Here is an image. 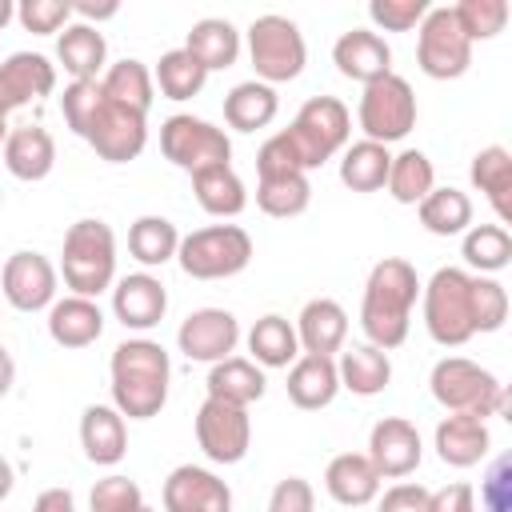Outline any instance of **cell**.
Instances as JSON below:
<instances>
[{
    "mask_svg": "<svg viewBox=\"0 0 512 512\" xmlns=\"http://www.w3.org/2000/svg\"><path fill=\"white\" fill-rule=\"evenodd\" d=\"M376 512H432V492L424 484H392L384 496H380V508Z\"/></svg>",
    "mask_w": 512,
    "mask_h": 512,
    "instance_id": "db71d44e",
    "label": "cell"
},
{
    "mask_svg": "<svg viewBox=\"0 0 512 512\" xmlns=\"http://www.w3.org/2000/svg\"><path fill=\"white\" fill-rule=\"evenodd\" d=\"M164 512H232V488L200 464H180L164 480Z\"/></svg>",
    "mask_w": 512,
    "mask_h": 512,
    "instance_id": "e0dca14e",
    "label": "cell"
},
{
    "mask_svg": "<svg viewBox=\"0 0 512 512\" xmlns=\"http://www.w3.org/2000/svg\"><path fill=\"white\" fill-rule=\"evenodd\" d=\"M416 64L432 80H456L472 64V40L464 36L452 8H428L416 36Z\"/></svg>",
    "mask_w": 512,
    "mask_h": 512,
    "instance_id": "30bf717a",
    "label": "cell"
},
{
    "mask_svg": "<svg viewBox=\"0 0 512 512\" xmlns=\"http://www.w3.org/2000/svg\"><path fill=\"white\" fill-rule=\"evenodd\" d=\"M480 512H512V456H496L480 480Z\"/></svg>",
    "mask_w": 512,
    "mask_h": 512,
    "instance_id": "f907efd6",
    "label": "cell"
},
{
    "mask_svg": "<svg viewBox=\"0 0 512 512\" xmlns=\"http://www.w3.org/2000/svg\"><path fill=\"white\" fill-rule=\"evenodd\" d=\"M84 140L92 144V152H96L100 160H108V164H128V160H136V156L144 152V144H148V116H140V112H132V108H120V104H112V100L104 96V104H100V112H96V120H92V128H88Z\"/></svg>",
    "mask_w": 512,
    "mask_h": 512,
    "instance_id": "4fadbf2b",
    "label": "cell"
},
{
    "mask_svg": "<svg viewBox=\"0 0 512 512\" xmlns=\"http://www.w3.org/2000/svg\"><path fill=\"white\" fill-rule=\"evenodd\" d=\"M184 52H192L200 60L204 72H220V68H232L236 56H240V32L232 20H220V16H204L188 28V40H184Z\"/></svg>",
    "mask_w": 512,
    "mask_h": 512,
    "instance_id": "1f68e13d",
    "label": "cell"
},
{
    "mask_svg": "<svg viewBox=\"0 0 512 512\" xmlns=\"http://www.w3.org/2000/svg\"><path fill=\"white\" fill-rule=\"evenodd\" d=\"M104 332V312L96 300L88 296H64V300H52L48 308V336L60 344V348H88L96 344Z\"/></svg>",
    "mask_w": 512,
    "mask_h": 512,
    "instance_id": "4316f807",
    "label": "cell"
},
{
    "mask_svg": "<svg viewBox=\"0 0 512 512\" xmlns=\"http://www.w3.org/2000/svg\"><path fill=\"white\" fill-rule=\"evenodd\" d=\"M424 328L440 348H460L476 336L472 320V276L464 268H436L428 284H420Z\"/></svg>",
    "mask_w": 512,
    "mask_h": 512,
    "instance_id": "5b68a950",
    "label": "cell"
},
{
    "mask_svg": "<svg viewBox=\"0 0 512 512\" xmlns=\"http://www.w3.org/2000/svg\"><path fill=\"white\" fill-rule=\"evenodd\" d=\"M432 448H436V456H440L448 468H472V464H480V460L488 456L492 436H488V424H484L480 416L448 412V416L436 424Z\"/></svg>",
    "mask_w": 512,
    "mask_h": 512,
    "instance_id": "44dd1931",
    "label": "cell"
},
{
    "mask_svg": "<svg viewBox=\"0 0 512 512\" xmlns=\"http://www.w3.org/2000/svg\"><path fill=\"white\" fill-rule=\"evenodd\" d=\"M336 376H340V388H348L352 396H380L392 380V360L376 344H352V348H340Z\"/></svg>",
    "mask_w": 512,
    "mask_h": 512,
    "instance_id": "83f0119b",
    "label": "cell"
},
{
    "mask_svg": "<svg viewBox=\"0 0 512 512\" xmlns=\"http://www.w3.org/2000/svg\"><path fill=\"white\" fill-rule=\"evenodd\" d=\"M176 344L188 360H200V364H216V360H228L240 344V324L228 308H196L184 316L180 332H176Z\"/></svg>",
    "mask_w": 512,
    "mask_h": 512,
    "instance_id": "9a60e30c",
    "label": "cell"
},
{
    "mask_svg": "<svg viewBox=\"0 0 512 512\" xmlns=\"http://www.w3.org/2000/svg\"><path fill=\"white\" fill-rule=\"evenodd\" d=\"M208 396L212 400H224V404H236V408H248L264 396L268 380H264V368L244 360V356H228V360H216L208 380H204Z\"/></svg>",
    "mask_w": 512,
    "mask_h": 512,
    "instance_id": "f546056e",
    "label": "cell"
},
{
    "mask_svg": "<svg viewBox=\"0 0 512 512\" xmlns=\"http://www.w3.org/2000/svg\"><path fill=\"white\" fill-rule=\"evenodd\" d=\"M12 380H16V364H12V352L0 344V396H8Z\"/></svg>",
    "mask_w": 512,
    "mask_h": 512,
    "instance_id": "680465c9",
    "label": "cell"
},
{
    "mask_svg": "<svg viewBox=\"0 0 512 512\" xmlns=\"http://www.w3.org/2000/svg\"><path fill=\"white\" fill-rule=\"evenodd\" d=\"M88 504H92V512H140L144 508V492L128 476H104V480H96Z\"/></svg>",
    "mask_w": 512,
    "mask_h": 512,
    "instance_id": "7dc6e473",
    "label": "cell"
},
{
    "mask_svg": "<svg viewBox=\"0 0 512 512\" xmlns=\"http://www.w3.org/2000/svg\"><path fill=\"white\" fill-rule=\"evenodd\" d=\"M120 12L116 0H104V4H92V0H80L72 4V16H80V24H92V20H112Z\"/></svg>",
    "mask_w": 512,
    "mask_h": 512,
    "instance_id": "6f0895ef",
    "label": "cell"
},
{
    "mask_svg": "<svg viewBox=\"0 0 512 512\" xmlns=\"http://www.w3.org/2000/svg\"><path fill=\"white\" fill-rule=\"evenodd\" d=\"M8 20H16V4L12 0H0V28H8Z\"/></svg>",
    "mask_w": 512,
    "mask_h": 512,
    "instance_id": "94428289",
    "label": "cell"
},
{
    "mask_svg": "<svg viewBox=\"0 0 512 512\" xmlns=\"http://www.w3.org/2000/svg\"><path fill=\"white\" fill-rule=\"evenodd\" d=\"M140 512H152V508H148V504H144V508H140Z\"/></svg>",
    "mask_w": 512,
    "mask_h": 512,
    "instance_id": "be15d7a7",
    "label": "cell"
},
{
    "mask_svg": "<svg viewBox=\"0 0 512 512\" xmlns=\"http://www.w3.org/2000/svg\"><path fill=\"white\" fill-rule=\"evenodd\" d=\"M288 400L304 412H316V408H328L340 392V376H336V360L332 356H312V352H300L292 364H288Z\"/></svg>",
    "mask_w": 512,
    "mask_h": 512,
    "instance_id": "603a6c76",
    "label": "cell"
},
{
    "mask_svg": "<svg viewBox=\"0 0 512 512\" xmlns=\"http://www.w3.org/2000/svg\"><path fill=\"white\" fill-rule=\"evenodd\" d=\"M348 340V312L328 300V296H316L300 308L296 316V344L300 352H312V356H332L340 352Z\"/></svg>",
    "mask_w": 512,
    "mask_h": 512,
    "instance_id": "7402d4cb",
    "label": "cell"
},
{
    "mask_svg": "<svg viewBox=\"0 0 512 512\" xmlns=\"http://www.w3.org/2000/svg\"><path fill=\"white\" fill-rule=\"evenodd\" d=\"M372 468L380 472V480H404L420 468V456H424V440L416 432L412 420L404 416H384L372 424V436H368V452Z\"/></svg>",
    "mask_w": 512,
    "mask_h": 512,
    "instance_id": "5bb4252c",
    "label": "cell"
},
{
    "mask_svg": "<svg viewBox=\"0 0 512 512\" xmlns=\"http://www.w3.org/2000/svg\"><path fill=\"white\" fill-rule=\"evenodd\" d=\"M12 484H16V472H12V464L0 456V500L12 492Z\"/></svg>",
    "mask_w": 512,
    "mask_h": 512,
    "instance_id": "91938a15",
    "label": "cell"
},
{
    "mask_svg": "<svg viewBox=\"0 0 512 512\" xmlns=\"http://www.w3.org/2000/svg\"><path fill=\"white\" fill-rule=\"evenodd\" d=\"M32 512H76V500L68 488H44L32 504Z\"/></svg>",
    "mask_w": 512,
    "mask_h": 512,
    "instance_id": "9f6ffc18",
    "label": "cell"
},
{
    "mask_svg": "<svg viewBox=\"0 0 512 512\" xmlns=\"http://www.w3.org/2000/svg\"><path fill=\"white\" fill-rule=\"evenodd\" d=\"M4 168L16 176V180H44L56 164V140L48 128L40 124H20V128H8V140H4Z\"/></svg>",
    "mask_w": 512,
    "mask_h": 512,
    "instance_id": "cb8c5ba5",
    "label": "cell"
},
{
    "mask_svg": "<svg viewBox=\"0 0 512 512\" xmlns=\"http://www.w3.org/2000/svg\"><path fill=\"white\" fill-rule=\"evenodd\" d=\"M268 512H316L312 484L304 476H284L268 496Z\"/></svg>",
    "mask_w": 512,
    "mask_h": 512,
    "instance_id": "f5cc1de1",
    "label": "cell"
},
{
    "mask_svg": "<svg viewBox=\"0 0 512 512\" xmlns=\"http://www.w3.org/2000/svg\"><path fill=\"white\" fill-rule=\"evenodd\" d=\"M428 388H432V400L448 412H468V416H480V420L512 412L508 388L488 368H480L476 360H464V356L436 360V368L428 376Z\"/></svg>",
    "mask_w": 512,
    "mask_h": 512,
    "instance_id": "3957f363",
    "label": "cell"
},
{
    "mask_svg": "<svg viewBox=\"0 0 512 512\" xmlns=\"http://www.w3.org/2000/svg\"><path fill=\"white\" fill-rule=\"evenodd\" d=\"M180 248V232L172 220L164 216H140L132 228H128V252L132 260H140L144 268H160L176 256Z\"/></svg>",
    "mask_w": 512,
    "mask_h": 512,
    "instance_id": "ab89813d",
    "label": "cell"
},
{
    "mask_svg": "<svg viewBox=\"0 0 512 512\" xmlns=\"http://www.w3.org/2000/svg\"><path fill=\"white\" fill-rule=\"evenodd\" d=\"M428 0H372L368 4V20L384 32H412L420 28V20L428 16Z\"/></svg>",
    "mask_w": 512,
    "mask_h": 512,
    "instance_id": "c3c4849f",
    "label": "cell"
},
{
    "mask_svg": "<svg viewBox=\"0 0 512 512\" xmlns=\"http://www.w3.org/2000/svg\"><path fill=\"white\" fill-rule=\"evenodd\" d=\"M276 108H280V96L272 84H260V80H244L236 84L228 96H224V120L228 128L236 132H256V128H268L276 120Z\"/></svg>",
    "mask_w": 512,
    "mask_h": 512,
    "instance_id": "836d02e7",
    "label": "cell"
},
{
    "mask_svg": "<svg viewBox=\"0 0 512 512\" xmlns=\"http://www.w3.org/2000/svg\"><path fill=\"white\" fill-rule=\"evenodd\" d=\"M452 12H456V20L472 44L500 36L508 24V0H460Z\"/></svg>",
    "mask_w": 512,
    "mask_h": 512,
    "instance_id": "ee69618b",
    "label": "cell"
},
{
    "mask_svg": "<svg viewBox=\"0 0 512 512\" xmlns=\"http://www.w3.org/2000/svg\"><path fill=\"white\" fill-rule=\"evenodd\" d=\"M384 184H388V196L396 204H420L436 188L432 160L420 148H404L400 156H392V168H388V180Z\"/></svg>",
    "mask_w": 512,
    "mask_h": 512,
    "instance_id": "f35d334b",
    "label": "cell"
},
{
    "mask_svg": "<svg viewBox=\"0 0 512 512\" xmlns=\"http://www.w3.org/2000/svg\"><path fill=\"white\" fill-rule=\"evenodd\" d=\"M112 312L124 328L132 332H148L164 320L168 312V288L160 284V276L152 272H132V276H120L116 288H112Z\"/></svg>",
    "mask_w": 512,
    "mask_h": 512,
    "instance_id": "ac0fdd59",
    "label": "cell"
},
{
    "mask_svg": "<svg viewBox=\"0 0 512 512\" xmlns=\"http://www.w3.org/2000/svg\"><path fill=\"white\" fill-rule=\"evenodd\" d=\"M248 60H252L260 84H288L304 72L308 48H304L300 28L288 16L268 12L248 24Z\"/></svg>",
    "mask_w": 512,
    "mask_h": 512,
    "instance_id": "ba28073f",
    "label": "cell"
},
{
    "mask_svg": "<svg viewBox=\"0 0 512 512\" xmlns=\"http://www.w3.org/2000/svg\"><path fill=\"white\" fill-rule=\"evenodd\" d=\"M416 300H420L416 268L400 256L376 260L368 272V284H364V300H360V328H364L368 344H376L384 352L400 348L408 340Z\"/></svg>",
    "mask_w": 512,
    "mask_h": 512,
    "instance_id": "6da1fadb",
    "label": "cell"
},
{
    "mask_svg": "<svg viewBox=\"0 0 512 512\" xmlns=\"http://www.w3.org/2000/svg\"><path fill=\"white\" fill-rule=\"evenodd\" d=\"M392 168V152L376 140H356L340 156V180L352 192H380Z\"/></svg>",
    "mask_w": 512,
    "mask_h": 512,
    "instance_id": "8d00e7d4",
    "label": "cell"
},
{
    "mask_svg": "<svg viewBox=\"0 0 512 512\" xmlns=\"http://www.w3.org/2000/svg\"><path fill=\"white\" fill-rule=\"evenodd\" d=\"M464 264L476 272H500L512 264V236L504 224H472L464 232Z\"/></svg>",
    "mask_w": 512,
    "mask_h": 512,
    "instance_id": "7bdbcfd3",
    "label": "cell"
},
{
    "mask_svg": "<svg viewBox=\"0 0 512 512\" xmlns=\"http://www.w3.org/2000/svg\"><path fill=\"white\" fill-rule=\"evenodd\" d=\"M112 408L128 420H152L160 416L168 400V380H172V360L164 344L156 340H124L112 352Z\"/></svg>",
    "mask_w": 512,
    "mask_h": 512,
    "instance_id": "7a4b0ae2",
    "label": "cell"
},
{
    "mask_svg": "<svg viewBox=\"0 0 512 512\" xmlns=\"http://www.w3.org/2000/svg\"><path fill=\"white\" fill-rule=\"evenodd\" d=\"M176 260H180L184 276H192V280H228L248 268L252 236L240 224H208V228L180 236Z\"/></svg>",
    "mask_w": 512,
    "mask_h": 512,
    "instance_id": "52a82bcc",
    "label": "cell"
},
{
    "mask_svg": "<svg viewBox=\"0 0 512 512\" xmlns=\"http://www.w3.org/2000/svg\"><path fill=\"white\" fill-rule=\"evenodd\" d=\"M416 212H420V224L432 236H460V232L472 228V200L460 188H432L416 204Z\"/></svg>",
    "mask_w": 512,
    "mask_h": 512,
    "instance_id": "74e56055",
    "label": "cell"
},
{
    "mask_svg": "<svg viewBox=\"0 0 512 512\" xmlns=\"http://www.w3.org/2000/svg\"><path fill=\"white\" fill-rule=\"evenodd\" d=\"M472 320L476 332H496L508 320V292L492 276H472Z\"/></svg>",
    "mask_w": 512,
    "mask_h": 512,
    "instance_id": "bcb514c9",
    "label": "cell"
},
{
    "mask_svg": "<svg viewBox=\"0 0 512 512\" xmlns=\"http://www.w3.org/2000/svg\"><path fill=\"white\" fill-rule=\"evenodd\" d=\"M284 172H304V168H300V160H296L288 136L276 132V136H268V140L260 144V152H256V176L264 180V176H284Z\"/></svg>",
    "mask_w": 512,
    "mask_h": 512,
    "instance_id": "816d5d0a",
    "label": "cell"
},
{
    "mask_svg": "<svg viewBox=\"0 0 512 512\" xmlns=\"http://www.w3.org/2000/svg\"><path fill=\"white\" fill-rule=\"evenodd\" d=\"M192 192L208 216H240L248 204L244 180L232 172V164H208V168L192 172Z\"/></svg>",
    "mask_w": 512,
    "mask_h": 512,
    "instance_id": "d6a6232c",
    "label": "cell"
},
{
    "mask_svg": "<svg viewBox=\"0 0 512 512\" xmlns=\"http://www.w3.org/2000/svg\"><path fill=\"white\" fill-rule=\"evenodd\" d=\"M4 140H8V116H0V148H4Z\"/></svg>",
    "mask_w": 512,
    "mask_h": 512,
    "instance_id": "6125c7cd",
    "label": "cell"
},
{
    "mask_svg": "<svg viewBox=\"0 0 512 512\" xmlns=\"http://www.w3.org/2000/svg\"><path fill=\"white\" fill-rule=\"evenodd\" d=\"M360 128H364V140H376V144H396L404 140L412 128H416V92L404 76L388 72L372 84H364V96H360Z\"/></svg>",
    "mask_w": 512,
    "mask_h": 512,
    "instance_id": "9c48e42d",
    "label": "cell"
},
{
    "mask_svg": "<svg viewBox=\"0 0 512 512\" xmlns=\"http://www.w3.org/2000/svg\"><path fill=\"white\" fill-rule=\"evenodd\" d=\"M324 488L336 504L360 508V504H372L380 496V472L372 468V460L364 452H340L324 468Z\"/></svg>",
    "mask_w": 512,
    "mask_h": 512,
    "instance_id": "d4e9b609",
    "label": "cell"
},
{
    "mask_svg": "<svg viewBox=\"0 0 512 512\" xmlns=\"http://www.w3.org/2000/svg\"><path fill=\"white\" fill-rule=\"evenodd\" d=\"M100 104H104V88H100V80H72V84L64 88V96H60L64 124L84 140L88 128H92V120H96V112H100Z\"/></svg>",
    "mask_w": 512,
    "mask_h": 512,
    "instance_id": "f6af8a7d",
    "label": "cell"
},
{
    "mask_svg": "<svg viewBox=\"0 0 512 512\" xmlns=\"http://www.w3.org/2000/svg\"><path fill=\"white\" fill-rule=\"evenodd\" d=\"M248 352H252V364H260V368H288L300 356L296 328L284 316L268 312L248 328Z\"/></svg>",
    "mask_w": 512,
    "mask_h": 512,
    "instance_id": "d590c367",
    "label": "cell"
},
{
    "mask_svg": "<svg viewBox=\"0 0 512 512\" xmlns=\"http://www.w3.org/2000/svg\"><path fill=\"white\" fill-rule=\"evenodd\" d=\"M432 512H476V492L472 484L456 480V484H444L432 492Z\"/></svg>",
    "mask_w": 512,
    "mask_h": 512,
    "instance_id": "11a10c76",
    "label": "cell"
},
{
    "mask_svg": "<svg viewBox=\"0 0 512 512\" xmlns=\"http://www.w3.org/2000/svg\"><path fill=\"white\" fill-rule=\"evenodd\" d=\"M100 88H104V96H108L112 104L132 108V112H140V116H148L152 92H156L152 72H148L144 60H116V64H108L104 76H100Z\"/></svg>",
    "mask_w": 512,
    "mask_h": 512,
    "instance_id": "e575fe53",
    "label": "cell"
},
{
    "mask_svg": "<svg viewBox=\"0 0 512 512\" xmlns=\"http://www.w3.org/2000/svg\"><path fill=\"white\" fill-rule=\"evenodd\" d=\"M472 184L492 204L496 220L508 224L512 220V152L504 144H488L472 156Z\"/></svg>",
    "mask_w": 512,
    "mask_h": 512,
    "instance_id": "4dcf8cb0",
    "label": "cell"
},
{
    "mask_svg": "<svg viewBox=\"0 0 512 512\" xmlns=\"http://www.w3.org/2000/svg\"><path fill=\"white\" fill-rule=\"evenodd\" d=\"M60 276L72 288V296L96 300L104 288L116 280V236L104 220H76L64 232V252H60Z\"/></svg>",
    "mask_w": 512,
    "mask_h": 512,
    "instance_id": "277c9868",
    "label": "cell"
},
{
    "mask_svg": "<svg viewBox=\"0 0 512 512\" xmlns=\"http://www.w3.org/2000/svg\"><path fill=\"white\" fill-rule=\"evenodd\" d=\"M332 64L344 80H356V84H372L380 76L392 72V48L380 32L372 28H352L344 32L336 44H332Z\"/></svg>",
    "mask_w": 512,
    "mask_h": 512,
    "instance_id": "ffe728a7",
    "label": "cell"
},
{
    "mask_svg": "<svg viewBox=\"0 0 512 512\" xmlns=\"http://www.w3.org/2000/svg\"><path fill=\"white\" fill-rule=\"evenodd\" d=\"M16 20L24 24V32L52 36V32L68 28V20H72V4H68V0H20Z\"/></svg>",
    "mask_w": 512,
    "mask_h": 512,
    "instance_id": "681fc988",
    "label": "cell"
},
{
    "mask_svg": "<svg viewBox=\"0 0 512 512\" xmlns=\"http://www.w3.org/2000/svg\"><path fill=\"white\" fill-rule=\"evenodd\" d=\"M312 200V184H308V172H284V176H264L256 184V204L260 212L276 216V220H288V216H300Z\"/></svg>",
    "mask_w": 512,
    "mask_h": 512,
    "instance_id": "b9f144b4",
    "label": "cell"
},
{
    "mask_svg": "<svg viewBox=\"0 0 512 512\" xmlns=\"http://www.w3.org/2000/svg\"><path fill=\"white\" fill-rule=\"evenodd\" d=\"M348 132H352V116L336 96H312L300 104L296 120L284 128L296 160L304 172L320 168L324 160H332L336 152L348 148Z\"/></svg>",
    "mask_w": 512,
    "mask_h": 512,
    "instance_id": "8992f818",
    "label": "cell"
},
{
    "mask_svg": "<svg viewBox=\"0 0 512 512\" xmlns=\"http://www.w3.org/2000/svg\"><path fill=\"white\" fill-rule=\"evenodd\" d=\"M0 292L16 312H40L56 300V268L40 252H12L0 272Z\"/></svg>",
    "mask_w": 512,
    "mask_h": 512,
    "instance_id": "2e32d148",
    "label": "cell"
},
{
    "mask_svg": "<svg viewBox=\"0 0 512 512\" xmlns=\"http://www.w3.org/2000/svg\"><path fill=\"white\" fill-rule=\"evenodd\" d=\"M196 444L212 464H240L252 444V420L248 408L224 404V400H204L196 412Z\"/></svg>",
    "mask_w": 512,
    "mask_h": 512,
    "instance_id": "7c38bea8",
    "label": "cell"
},
{
    "mask_svg": "<svg viewBox=\"0 0 512 512\" xmlns=\"http://www.w3.org/2000/svg\"><path fill=\"white\" fill-rule=\"evenodd\" d=\"M204 80H208V72H204L200 60H196L192 52H184V48L164 52L160 64H156V72H152V84L160 88L164 100H192V96H200Z\"/></svg>",
    "mask_w": 512,
    "mask_h": 512,
    "instance_id": "60d3db41",
    "label": "cell"
},
{
    "mask_svg": "<svg viewBox=\"0 0 512 512\" xmlns=\"http://www.w3.org/2000/svg\"><path fill=\"white\" fill-rule=\"evenodd\" d=\"M56 60L64 64V72L72 80H100L104 76V60H108L104 32L92 28V24H68L56 36Z\"/></svg>",
    "mask_w": 512,
    "mask_h": 512,
    "instance_id": "f1b7e54d",
    "label": "cell"
},
{
    "mask_svg": "<svg viewBox=\"0 0 512 512\" xmlns=\"http://www.w3.org/2000/svg\"><path fill=\"white\" fill-rule=\"evenodd\" d=\"M56 88V64L40 52H12L0 64V116H8L20 104L44 100Z\"/></svg>",
    "mask_w": 512,
    "mask_h": 512,
    "instance_id": "d6986e66",
    "label": "cell"
},
{
    "mask_svg": "<svg viewBox=\"0 0 512 512\" xmlns=\"http://www.w3.org/2000/svg\"><path fill=\"white\" fill-rule=\"evenodd\" d=\"M160 152L176 168L200 172L208 164H228L232 160V140L224 136V128H216V124H208L200 116L176 112V116H168L160 124Z\"/></svg>",
    "mask_w": 512,
    "mask_h": 512,
    "instance_id": "8fae6325",
    "label": "cell"
},
{
    "mask_svg": "<svg viewBox=\"0 0 512 512\" xmlns=\"http://www.w3.org/2000/svg\"><path fill=\"white\" fill-rule=\"evenodd\" d=\"M80 448L92 464H120L124 452H128V428H124V416L112 408V404H88L84 416H80Z\"/></svg>",
    "mask_w": 512,
    "mask_h": 512,
    "instance_id": "484cf974",
    "label": "cell"
}]
</instances>
